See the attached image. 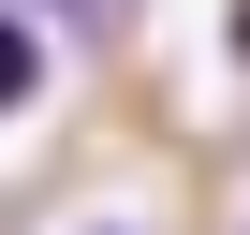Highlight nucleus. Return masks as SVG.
Wrapping results in <instances>:
<instances>
[{
	"label": "nucleus",
	"instance_id": "obj_1",
	"mask_svg": "<svg viewBox=\"0 0 250 235\" xmlns=\"http://www.w3.org/2000/svg\"><path fill=\"white\" fill-rule=\"evenodd\" d=\"M30 103H44V30L0 0V118H30Z\"/></svg>",
	"mask_w": 250,
	"mask_h": 235
}]
</instances>
